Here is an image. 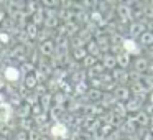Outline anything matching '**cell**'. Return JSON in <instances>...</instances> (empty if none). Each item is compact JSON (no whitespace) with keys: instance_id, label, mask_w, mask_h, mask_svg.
<instances>
[{"instance_id":"obj_10","label":"cell","mask_w":153,"mask_h":140,"mask_svg":"<svg viewBox=\"0 0 153 140\" xmlns=\"http://www.w3.org/2000/svg\"><path fill=\"white\" fill-rule=\"evenodd\" d=\"M54 50H56V43L51 40H45L40 43V53L43 56H51L54 53Z\"/></svg>"},{"instance_id":"obj_27","label":"cell","mask_w":153,"mask_h":140,"mask_svg":"<svg viewBox=\"0 0 153 140\" xmlns=\"http://www.w3.org/2000/svg\"><path fill=\"white\" fill-rule=\"evenodd\" d=\"M5 99H7V96L4 94V91H0V104H4Z\"/></svg>"},{"instance_id":"obj_2","label":"cell","mask_w":153,"mask_h":140,"mask_svg":"<svg viewBox=\"0 0 153 140\" xmlns=\"http://www.w3.org/2000/svg\"><path fill=\"white\" fill-rule=\"evenodd\" d=\"M122 51H125L127 54H137L138 56L140 53H142V48H140V45H138V41L137 40H132V38H123L122 40Z\"/></svg>"},{"instance_id":"obj_14","label":"cell","mask_w":153,"mask_h":140,"mask_svg":"<svg viewBox=\"0 0 153 140\" xmlns=\"http://www.w3.org/2000/svg\"><path fill=\"white\" fill-rule=\"evenodd\" d=\"M38 79H36V76H35V73H30V74H25V79H23V86H25V89H28V91H35V87L38 86Z\"/></svg>"},{"instance_id":"obj_24","label":"cell","mask_w":153,"mask_h":140,"mask_svg":"<svg viewBox=\"0 0 153 140\" xmlns=\"http://www.w3.org/2000/svg\"><path fill=\"white\" fill-rule=\"evenodd\" d=\"M10 41V35L7 31H0V45H7Z\"/></svg>"},{"instance_id":"obj_11","label":"cell","mask_w":153,"mask_h":140,"mask_svg":"<svg viewBox=\"0 0 153 140\" xmlns=\"http://www.w3.org/2000/svg\"><path fill=\"white\" fill-rule=\"evenodd\" d=\"M110 76H112L114 83H115V81H119V83L128 81V73H127V69H122V68H114V69L110 71Z\"/></svg>"},{"instance_id":"obj_20","label":"cell","mask_w":153,"mask_h":140,"mask_svg":"<svg viewBox=\"0 0 153 140\" xmlns=\"http://www.w3.org/2000/svg\"><path fill=\"white\" fill-rule=\"evenodd\" d=\"M23 31L27 33V36L30 38V40H33V38H36V35H38V27L30 22V23L25 25V30H23Z\"/></svg>"},{"instance_id":"obj_15","label":"cell","mask_w":153,"mask_h":140,"mask_svg":"<svg viewBox=\"0 0 153 140\" xmlns=\"http://www.w3.org/2000/svg\"><path fill=\"white\" fill-rule=\"evenodd\" d=\"M51 133H53V137H58V139H64V137L68 135V127L64 125V124H54L53 127H51Z\"/></svg>"},{"instance_id":"obj_12","label":"cell","mask_w":153,"mask_h":140,"mask_svg":"<svg viewBox=\"0 0 153 140\" xmlns=\"http://www.w3.org/2000/svg\"><path fill=\"white\" fill-rule=\"evenodd\" d=\"M43 25H45V30H53V28L59 27V18L56 17V12L51 15H45Z\"/></svg>"},{"instance_id":"obj_28","label":"cell","mask_w":153,"mask_h":140,"mask_svg":"<svg viewBox=\"0 0 153 140\" xmlns=\"http://www.w3.org/2000/svg\"><path fill=\"white\" fill-rule=\"evenodd\" d=\"M5 84H7V83H5V79H4V77H2V76H0V91H4Z\"/></svg>"},{"instance_id":"obj_13","label":"cell","mask_w":153,"mask_h":140,"mask_svg":"<svg viewBox=\"0 0 153 140\" xmlns=\"http://www.w3.org/2000/svg\"><path fill=\"white\" fill-rule=\"evenodd\" d=\"M115 56V63L117 68H122V69H127V66L130 64V56L125 53V51H119V53L114 54Z\"/></svg>"},{"instance_id":"obj_25","label":"cell","mask_w":153,"mask_h":140,"mask_svg":"<svg viewBox=\"0 0 153 140\" xmlns=\"http://www.w3.org/2000/svg\"><path fill=\"white\" fill-rule=\"evenodd\" d=\"M30 40V38L27 36V33H25V31H20V33H18V43H27V41Z\"/></svg>"},{"instance_id":"obj_1","label":"cell","mask_w":153,"mask_h":140,"mask_svg":"<svg viewBox=\"0 0 153 140\" xmlns=\"http://www.w3.org/2000/svg\"><path fill=\"white\" fill-rule=\"evenodd\" d=\"M112 97L115 99V102H122L125 104L127 101L132 97V92H130V87L125 86V84H119L117 87H114L112 91Z\"/></svg>"},{"instance_id":"obj_22","label":"cell","mask_w":153,"mask_h":140,"mask_svg":"<svg viewBox=\"0 0 153 140\" xmlns=\"http://www.w3.org/2000/svg\"><path fill=\"white\" fill-rule=\"evenodd\" d=\"M97 63H99V60H97V58H94V56H89V54H87V56L82 60V64H84V68H86V69L96 66Z\"/></svg>"},{"instance_id":"obj_18","label":"cell","mask_w":153,"mask_h":140,"mask_svg":"<svg viewBox=\"0 0 153 140\" xmlns=\"http://www.w3.org/2000/svg\"><path fill=\"white\" fill-rule=\"evenodd\" d=\"M112 112H114V117H117V119H123V117L127 115V110H125V106H123L122 102H115L112 107Z\"/></svg>"},{"instance_id":"obj_8","label":"cell","mask_w":153,"mask_h":140,"mask_svg":"<svg viewBox=\"0 0 153 140\" xmlns=\"http://www.w3.org/2000/svg\"><path fill=\"white\" fill-rule=\"evenodd\" d=\"M99 60H100V64H102V68H104V69H107V71H112L114 68H117L115 56H114V54H110V53H104L102 56L99 58Z\"/></svg>"},{"instance_id":"obj_9","label":"cell","mask_w":153,"mask_h":140,"mask_svg":"<svg viewBox=\"0 0 153 140\" xmlns=\"http://www.w3.org/2000/svg\"><path fill=\"white\" fill-rule=\"evenodd\" d=\"M125 110L127 112H133V114H137L138 110H142V106H143V101H140V99H137V97H130L128 101H127L125 104Z\"/></svg>"},{"instance_id":"obj_3","label":"cell","mask_w":153,"mask_h":140,"mask_svg":"<svg viewBox=\"0 0 153 140\" xmlns=\"http://www.w3.org/2000/svg\"><path fill=\"white\" fill-rule=\"evenodd\" d=\"M133 68H135V73H138V74H150L152 73V63H150V60H146L143 56L137 58L133 61Z\"/></svg>"},{"instance_id":"obj_26","label":"cell","mask_w":153,"mask_h":140,"mask_svg":"<svg viewBox=\"0 0 153 140\" xmlns=\"http://www.w3.org/2000/svg\"><path fill=\"white\" fill-rule=\"evenodd\" d=\"M5 18H7V12L0 8V25H2V23L5 22Z\"/></svg>"},{"instance_id":"obj_21","label":"cell","mask_w":153,"mask_h":140,"mask_svg":"<svg viewBox=\"0 0 153 140\" xmlns=\"http://www.w3.org/2000/svg\"><path fill=\"white\" fill-rule=\"evenodd\" d=\"M71 54H73V58H74V60L82 61L84 58L87 56V51H86V48H74V50L71 51Z\"/></svg>"},{"instance_id":"obj_19","label":"cell","mask_w":153,"mask_h":140,"mask_svg":"<svg viewBox=\"0 0 153 140\" xmlns=\"http://www.w3.org/2000/svg\"><path fill=\"white\" fill-rule=\"evenodd\" d=\"M104 96V91L102 89H96V87H91V89H87V97H89V101H92V102H97V101H100Z\"/></svg>"},{"instance_id":"obj_5","label":"cell","mask_w":153,"mask_h":140,"mask_svg":"<svg viewBox=\"0 0 153 140\" xmlns=\"http://www.w3.org/2000/svg\"><path fill=\"white\" fill-rule=\"evenodd\" d=\"M117 15L120 17L122 23H128L132 20V8L128 7V4H119L117 5Z\"/></svg>"},{"instance_id":"obj_29","label":"cell","mask_w":153,"mask_h":140,"mask_svg":"<svg viewBox=\"0 0 153 140\" xmlns=\"http://www.w3.org/2000/svg\"><path fill=\"white\" fill-rule=\"evenodd\" d=\"M0 140H8V139H7V137H2V135H0Z\"/></svg>"},{"instance_id":"obj_4","label":"cell","mask_w":153,"mask_h":140,"mask_svg":"<svg viewBox=\"0 0 153 140\" xmlns=\"http://www.w3.org/2000/svg\"><path fill=\"white\" fill-rule=\"evenodd\" d=\"M145 30H146V27H145V22H143V20H140V22H130V23H128V35H130V38H132V40H133V38H138Z\"/></svg>"},{"instance_id":"obj_16","label":"cell","mask_w":153,"mask_h":140,"mask_svg":"<svg viewBox=\"0 0 153 140\" xmlns=\"http://www.w3.org/2000/svg\"><path fill=\"white\" fill-rule=\"evenodd\" d=\"M138 38H140V43H138L140 46H145V48H150V46H152V43H153V33H152L150 30H145Z\"/></svg>"},{"instance_id":"obj_7","label":"cell","mask_w":153,"mask_h":140,"mask_svg":"<svg viewBox=\"0 0 153 140\" xmlns=\"http://www.w3.org/2000/svg\"><path fill=\"white\" fill-rule=\"evenodd\" d=\"M132 120L135 122L137 127L140 125V129H145V127L150 125V115L146 112H143V110H138V112L132 117Z\"/></svg>"},{"instance_id":"obj_17","label":"cell","mask_w":153,"mask_h":140,"mask_svg":"<svg viewBox=\"0 0 153 140\" xmlns=\"http://www.w3.org/2000/svg\"><path fill=\"white\" fill-rule=\"evenodd\" d=\"M12 117V107L7 102L0 104V122H8Z\"/></svg>"},{"instance_id":"obj_6","label":"cell","mask_w":153,"mask_h":140,"mask_svg":"<svg viewBox=\"0 0 153 140\" xmlns=\"http://www.w3.org/2000/svg\"><path fill=\"white\" fill-rule=\"evenodd\" d=\"M2 77L5 79V83H17L20 79V69L15 66H8V68H5Z\"/></svg>"},{"instance_id":"obj_23","label":"cell","mask_w":153,"mask_h":140,"mask_svg":"<svg viewBox=\"0 0 153 140\" xmlns=\"http://www.w3.org/2000/svg\"><path fill=\"white\" fill-rule=\"evenodd\" d=\"M15 140H28V132H25V130H17Z\"/></svg>"}]
</instances>
